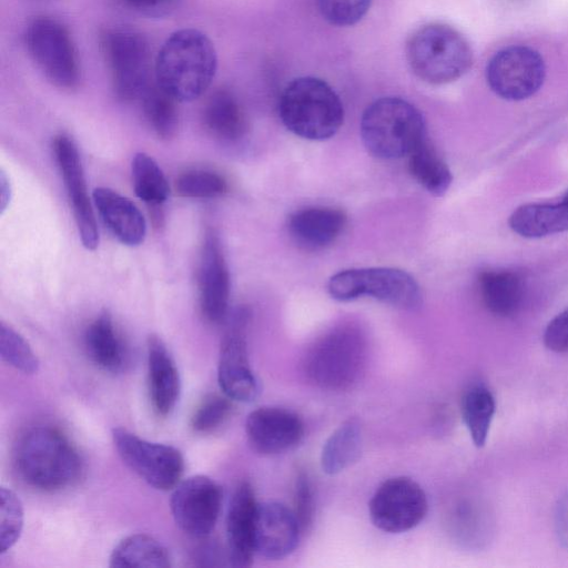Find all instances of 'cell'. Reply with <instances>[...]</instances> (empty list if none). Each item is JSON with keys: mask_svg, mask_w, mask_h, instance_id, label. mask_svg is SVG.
I'll return each instance as SVG.
<instances>
[{"mask_svg": "<svg viewBox=\"0 0 568 568\" xmlns=\"http://www.w3.org/2000/svg\"><path fill=\"white\" fill-rule=\"evenodd\" d=\"M12 463L18 477L42 491H59L79 481L83 462L59 429L38 425L24 430L14 444Z\"/></svg>", "mask_w": 568, "mask_h": 568, "instance_id": "obj_1", "label": "cell"}, {"mask_svg": "<svg viewBox=\"0 0 568 568\" xmlns=\"http://www.w3.org/2000/svg\"><path fill=\"white\" fill-rule=\"evenodd\" d=\"M217 68L212 41L200 30L181 29L168 37L154 62L159 87L179 102L200 98L211 85Z\"/></svg>", "mask_w": 568, "mask_h": 568, "instance_id": "obj_2", "label": "cell"}, {"mask_svg": "<svg viewBox=\"0 0 568 568\" xmlns=\"http://www.w3.org/2000/svg\"><path fill=\"white\" fill-rule=\"evenodd\" d=\"M278 114L287 130L312 141L332 138L344 121L339 97L315 77H300L287 83L280 97Z\"/></svg>", "mask_w": 568, "mask_h": 568, "instance_id": "obj_3", "label": "cell"}, {"mask_svg": "<svg viewBox=\"0 0 568 568\" xmlns=\"http://www.w3.org/2000/svg\"><path fill=\"white\" fill-rule=\"evenodd\" d=\"M361 135L374 156L400 159L426 139V123L420 111L408 101L383 97L363 112Z\"/></svg>", "mask_w": 568, "mask_h": 568, "instance_id": "obj_4", "label": "cell"}, {"mask_svg": "<svg viewBox=\"0 0 568 568\" xmlns=\"http://www.w3.org/2000/svg\"><path fill=\"white\" fill-rule=\"evenodd\" d=\"M366 352L363 332L355 325H339L311 345L304 357V372L321 388L346 389L359 379Z\"/></svg>", "mask_w": 568, "mask_h": 568, "instance_id": "obj_5", "label": "cell"}, {"mask_svg": "<svg viewBox=\"0 0 568 568\" xmlns=\"http://www.w3.org/2000/svg\"><path fill=\"white\" fill-rule=\"evenodd\" d=\"M405 52L412 72L429 84H445L459 79L473 61L467 40L454 28L440 23L415 30Z\"/></svg>", "mask_w": 568, "mask_h": 568, "instance_id": "obj_6", "label": "cell"}, {"mask_svg": "<svg viewBox=\"0 0 568 568\" xmlns=\"http://www.w3.org/2000/svg\"><path fill=\"white\" fill-rule=\"evenodd\" d=\"M100 45L110 70L112 89L121 102L140 101L151 82V50L146 38L126 27L105 29Z\"/></svg>", "mask_w": 568, "mask_h": 568, "instance_id": "obj_7", "label": "cell"}, {"mask_svg": "<svg viewBox=\"0 0 568 568\" xmlns=\"http://www.w3.org/2000/svg\"><path fill=\"white\" fill-rule=\"evenodd\" d=\"M329 295L339 302L363 296L400 310H415L422 303L419 285L407 272L394 267L349 268L334 274L327 284Z\"/></svg>", "mask_w": 568, "mask_h": 568, "instance_id": "obj_8", "label": "cell"}, {"mask_svg": "<svg viewBox=\"0 0 568 568\" xmlns=\"http://www.w3.org/2000/svg\"><path fill=\"white\" fill-rule=\"evenodd\" d=\"M27 50L42 74L54 87L74 90L81 81L78 52L68 28L59 20L41 16L26 30Z\"/></svg>", "mask_w": 568, "mask_h": 568, "instance_id": "obj_9", "label": "cell"}, {"mask_svg": "<svg viewBox=\"0 0 568 568\" xmlns=\"http://www.w3.org/2000/svg\"><path fill=\"white\" fill-rule=\"evenodd\" d=\"M112 438L124 464L153 488L170 490L180 483L184 459L175 447L146 440L122 427L113 428Z\"/></svg>", "mask_w": 568, "mask_h": 568, "instance_id": "obj_10", "label": "cell"}, {"mask_svg": "<svg viewBox=\"0 0 568 568\" xmlns=\"http://www.w3.org/2000/svg\"><path fill=\"white\" fill-rule=\"evenodd\" d=\"M250 312L237 308L231 316L221 341L217 382L223 394L234 402L251 403L260 392L258 382L251 368L246 329Z\"/></svg>", "mask_w": 568, "mask_h": 568, "instance_id": "obj_11", "label": "cell"}, {"mask_svg": "<svg viewBox=\"0 0 568 568\" xmlns=\"http://www.w3.org/2000/svg\"><path fill=\"white\" fill-rule=\"evenodd\" d=\"M373 525L384 532H405L423 521L428 503L424 489L408 477L383 481L369 501Z\"/></svg>", "mask_w": 568, "mask_h": 568, "instance_id": "obj_12", "label": "cell"}, {"mask_svg": "<svg viewBox=\"0 0 568 568\" xmlns=\"http://www.w3.org/2000/svg\"><path fill=\"white\" fill-rule=\"evenodd\" d=\"M222 496L220 485L205 475L180 480L170 500L176 526L191 537H206L219 519Z\"/></svg>", "mask_w": 568, "mask_h": 568, "instance_id": "obj_13", "label": "cell"}, {"mask_svg": "<svg viewBox=\"0 0 568 568\" xmlns=\"http://www.w3.org/2000/svg\"><path fill=\"white\" fill-rule=\"evenodd\" d=\"M486 79L490 89L506 100L529 98L541 87L545 63L531 48L513 45L498 51L488 62Z\"/></svg>", "mask_w": 568, "mask_h": 568, "instance_id": "obj_14", "label": "cell"}, {"mask_svg": "<svg viewBox=\"0 0 568 568\" xmlns=\"http://www.w3.org/2000/svg\"><path fill=\"white\" fill-rule=\"evenodd\" d=\"M52 151L67 190L82 245L87 250L93 251L99 245V230L77 145L69 135L60 133L53 139Z\"/></svg>", "mask_w": 568, "mask_h": 568, "instance_id": "obj_15", "label": "cell"}, {"mask_svg": "<svg viewBox=\"0 0 568 568\" xmlns=\"http://www.w3.org/2000/svg\"><path fill=\"white\" fill-rule=\"evenodd\" d=\"M199 304L203 317L221 323L227 315L231 281L220 239L207 230L201 245L197 266Z\"/></svg>", "mask_w": 568, "mask_h": 568, "instance_id": "obj_16", "label": "cell"}, {"mask_svg": "<svg viewBox=\"0 0 568 568\" xmlns=\"http://www.w3.org/2000/svg\"><path fill=\"white\" fill-rule=\"evenodd\" d=\"M245 433L251 447L263 455H277L297 446L304 424L295 413L281 408L258 407L247 415Z\"/></svg>", "mask_w": 568, "mask_h": 568, "instance_id": "obj_17", "label": "cell"}, {"mask_svg": "<svg viewBox=\"0 0 568 568\" xmlns=\"http://www.w3.org/2000/svg\"><path fill=\"white\" fill-rule=\"evenodd\" d=\"M302 529L294 511L277 501L258 503L255 552L268 559H281L296 548Z\"/></svg>", "mask_w": 568, "mask_h": 568, "instance_id": "obj_18", "label": "cell"}, {"mask_svg": "<svg viewBox=\"0 0 568 568\" xmlns=\"http://www.w3.org/2000/svg\"><path fill=\"white\" fill-rule=\"evenodd\" d=\"M257 506L251 484H239L226 514L227 559L233 567H248L253 561Z\"/></svg>", "mask_w": 568, "mask_h": 568, "instance_id": "obj_19", "label": "cell"}, {"mask_svg": "<svg viewBox=\"0 0 568 568\" xmlns=\"http://www.w3.org/2000/svg\"><path fill=\"white\" fill-rule=\"evenodd\" d=\"M148 388L153 410L162 417L172 413L181 393V379L175 362L163 341L148 338Z\"/></svg>", "mask_w": 568, "mask_h": 568, "instance_id": "obj_20", "label": "cell"}, {"mask_svg": "<svg viewBox=\"0 0 568 568\" xmlns=\"http://www.w3.org/2000/svg\"><path fill=\"white\" fill-rule=\"evenodd\" d=\"M98 213L116 240L126 246L140 245L146 234V222L138 206L109 187L93 191Z\"/></svg>", "mask_w": 568, "mask_h": 568, "instance_id": "obj_21", "label": "cell"}, {"mask_svg": "<svg viewBox=\"0 0 568 568\" xmlns=\"http://www.w3.org/2000/svg\"><path fill=\"white\" fill-rule=\"evenodd\" d=\"M343 211L329 206H310L290 215L287 227L292 237L307 248L332 244L346 225Z\"/></svg>", "mask_w": 568, "mask_h": 568, "instance_id": "obj_22", "label": "cell"}, {"mask_svg": "<svg viewBox=\"0 0 568 568\" xmlns=\"http://www.w3.org/2000/svg\"><path fill=\"white\" fill-rule=\"evenodd\" d=\"M83 344L91 362L102 371L118 374L125 371L129 365L128 347L106 312L88 325Z\"/></svg>", "mask_w": 568, "mask_h": 568, "instance_id": "obj_23", "label": "cell"}, {"mask_svg": "<svg viewBox=\"0 0 568 568\" xmlns=\"http://www.w3.org/2000/svg\"><path fill=\"white\" fill-rule=\"evenodd\" d=\"M205 130L215 139L236 142L247 132V120L236 97L227 89L214 91L202 109Z\"/></svg>", "mask_w": 568, "mask_h": 568, "instance_id": "obj_24", "label": "cell"}, {"mask_svg": "<svg viewBox=\"0 0 568 568\" xmlns=\"http://www.w3.org/2000/svg\"><path fill=\"white\" fill-rule=\"evenodd\" d=\"M510 229L523 237H542L568 230V192L556 203H529L509 217Z\"/></svg>", "mask_w": 568, "mask_h": 568, "instance_id": "obj_25", "label": "cell"}, {"mask_svg": "<svg viewBox=\"0 0 568 568\" xmlns=\"http://www.w3.org/2000/svg\"><path fill=\"white\" fill-rule=\"evenodd\" d=\"M485 306L495 315L508 317L518 312L524 300L523 277L513 271H485L478 277Z\"/></svg>", "mask_w": 568, "mask_h": 568, "instance_id": "obj_26", "label": "cell"}, {"mask_svg": "<svg viewBox=\"0 0 568 568\" xmlns=\"http://www.w3.org/2000/svg\"><path fill=\"white\" fill-rule=\"evenodd\" d=\"M170 554L164 545L152 536L133 534L123 538L110 555V567L168 568Z\"/></svg>", "mask_w": 568, "mask_h": 568, "instance_id": "obj_27", "label": "cell"}, {"mask_svg": "<svg viewBox=\"0 0 568 568\" xmlns=\"http://www.w3.org/2000/svg\"><path fill=\"white\" fill-rule=\"evenodd\" d=\"M363 447L362 428L349 419L338 426L326 439L321 453V466L324 473L336 475L354 463L361 456Z\"/></svg>", "mask_w": 568, "mask_h": 568, "instance_id": "obj_28", "label": "cell"}, {"mask_svg": "<svg viewBox=\"0 0 568 568\" xmlns=\"http://www.w3.org/2000/svg\"><path fill=\"white\" fill-rule=\"evenodd\" d=\"M408 170L426 191L436 196L444 195L453 181L449 168L427 139L408 154Z\"/></svg>", "mask_w": 568, "mask_h": 568, "instance_id": "obj_29", "label": "cell"}, {"mask_svg": "<svg viewBox=\"0 0 568 568\" xmlns=\"http://www.w3.org/2000/svg\"><path fill=\"white\" fill-rule=\"evenodd\" d=\"M131 173L136 196L150 207L162 206L169 197L170 185L158 162L146 153H136Z\"/></svg>", "mask_w": 568, "mask_h": 568, "instance_id": "obj_30", "label": "cell"}, {"mask_svg": "<svg viewBox=\"0 0 568 568\" xmlns=\"http://www.w3.org/2000/svg\"><path fill=\"white\" fill-rule=\"evenodd\" d=\"M145 121L152 131L163 140L172 139L179 126L175 100L153 82L140 99Z\"/></svg>", "mask_w": 568, "mask_h": 568, "instance_id": "obj_31", "label": "cell"}, {"mask_svg": "<svg viewBox=\"0 0 568 568\" xmlns=\"http://www.w3.org/2000/svg\"><path fill=\"white\" fill-rule=\"evenodd\" d=\"M495 409L494 396L485 386H473L463 396L462 416L476 447L486 444Z\"/></svg>", "mask_w": 568, "mask_h": 568, "instance_id": "obj_32", "label": "cell"}, {"mask_svg": "<svg viewBox=\"0 0 568 568\" xmlns=\"http://www.w3.org/2000/svg\"><path fill=\"white\" fill-rule=\"evenodd\" d=\"M174 189L182 197L215 199L226 193L227 182L214 171L192 169L175 179Z\"/></svg>", "mask_w": 568, "mask_h": 568, "instance_id": "obj_33", "label": "cell"}, {"mask_svg": "<svg viewBox=\"0 0 568 568\" xmlns=\"http://www.w3.org/2000/svg\"><path fill=\"white\" fill-rule=\"evenodd\" d=\"M0 356L23 374H34L39 369V359L29 343L3 322L0 325Z\"/></svg>", "mask_w": 568, "mask_h": 568, "instance_id": "obj_34", "label": "cell"}, {"mask_svg": "<svg viewBox=\"0 0 568 568\" xmlns=\"http://www.w3.org/2000/svg\"><path fill=\"white\" fill-rule=\"evenodd\" d=\"M0 551L10 550L19 540L23 528V508L17 494L10 488L0 490Z\"/></svg>", "mask_w": 568, "mask_h": 568, "instance_id": "obj_35", "label": "cell"}, {"mask_svg": "<svg viewBox=\"0 0 568 568\" xmlns=\"http://www.w3.org/2000/svg\"><path fill=\"white\" fill-rule=\"evenodd\" d=\"M322 17L336 27H351L359 22L373 0H315Z\"/></svg>", "mask_w": 568, "mask_h": 568, "instance_id": "obj_36", "label": "cell"}, {"mask_svg": "<svg viewBox=\"0 0 568 568\" xmlns=\"http://www.w3.org/2000/svg\"><path fill=\"white\" fill-rule=\"evenodd\" d=\"M232 399L223 394L206 396L195 409L191 426L196 433H210L220 427L230 416Z\"/></svg>", "mask_w": 568, "mask_h": 568, "instance_id": "obj_37", "label": "cell"}, {"mask_svg": "<svg viewBox=\"0 0 568 568\" xmlns=\"http://www.w3.org/2000/svg\"><path fill=\"white\" fill-rule=\"evenodd\" d=\"M293 511L302 531L307 529L313 520L314 500L310 478L303 470H300L295 478Z\"/></svg>", "mask_w": 568, "mask_h": 568, "instance_id": "obj_38", "label": "cell"}, {"mask_svg": "<svg viewBox=\"0 0 568 568\" xmlns=\"http://www.w3.org/2000/svg\"><path fill=\"white\" fill-rule=\"evenodd\" d=\"M544 344L555 353H568V308L548 323L544 332Z\"/></svg>", "mask_w": 568, "mask_h": 568, "instance_id": "obj_39", "label": "cell"}, {"mask_svg": "<svg viewBox=\"0 0 568 568\" xmlns=\"http://www.w3.org/2000/svg\"><path fill=\"white\" fill-rule=\"evenodd\" d=\"M134 11L146 17H164L170 14L181 0H123Z\"/></svg>", "mask_w": 568, "mask_h": 568, "instance_id": "obj_40", "label": "cell"}, {"mask_svg": "<svg viewBox=\"0 0 568 568\" xmlns=\"http://www.w3.org/2000/svg\"><path fill=\"white\" fill-rule=\"evenodd\" d=\"M555 528L559 542L568 551V491L557 503Z\"/></svg>", "mask_w": 568, "mask_h": 568, "instance_id": "obj_41", "label": "cell"}, {"mask_svg": "<svg viewBox=\"0 0 568 568\" xmlns=\"http://www.w3.org/2000/svg\"><path fill=\"white\" fill-rule=\"evenodd\" d=\"M0 181H1V185H0L1 211L3 212L7 207L8 202L10 201L9 200L10 199V184H9L3 172L1 173Z\"/></svg>", "mask_w": 568, "mask_h": 568, "instance_id": "obj_42", "label": "cell"}]
</instances>
